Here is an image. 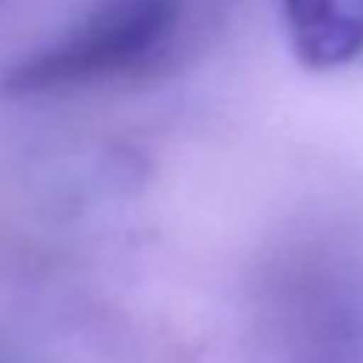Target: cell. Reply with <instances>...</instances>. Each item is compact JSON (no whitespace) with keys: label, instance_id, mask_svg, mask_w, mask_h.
<instances>
[{"label":"cell","instance_id":"cell-1","mask_svg":"<svg viewBox=\"0 0 363 363\" xmlns=\"http://www.w3.org/2000/svg\"><path fill=\"white\" fill-rule=\"evenodd\" d=\"M180 10L184 0H110L77 33L10 65L0 74V94L20 100L132 74L161 55Z\"/></svg>","mask_w":363,"mask_h":363},{"label":"cell","instance_id":"cell-2","mask_svg":"<svg viewBox=\"0 0 363 363\" xmlns=\"http://www.w3.org/2000/svg\"><path fill=\"white\" fill-rule=\"evenodd\" d=\"M293 55L312 71L363 58V0H280Z\"/></svg>","mask_w":363,"mask_h":363}]
</instances>
